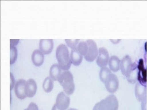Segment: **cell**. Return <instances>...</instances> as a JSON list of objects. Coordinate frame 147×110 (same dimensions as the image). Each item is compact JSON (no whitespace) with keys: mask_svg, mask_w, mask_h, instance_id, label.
<instances>
[{"mask_svg":"<svg viewBox=\"0 0 147 110\" xmlns=\"http://www.w3.org/2000/svg\"><path fill=\"white\" fill-rule=\"evenodd\" d=\"M44 54L40 50H35L33 51L32 55V60L33 63L36 67H40L44 62Z\"/></svg>","mask_w":147,"mask_h":110,"instance_id":"14","label":"cell"},{"mask_svg":"<svg viewBox=\"0 0 147 110\" xmlns=\"http://www.w3.org/2000/svg\"><path fill=\"white\" fill-rule=\"evenodd\" d=\"M120 59L117 56H112L108 63L110 70L113 72H118L120 69Z\"/></svg>","mask_w":147,"mask_h":110,"instance_id":"16","label":"cell"},{"mask_svg":"<svg viewBox=\"0 0 147 110\" xmlns=\"http://www.w3.org/2000/svg\"><path fill=\"white\" fill-rule=\"evenodd\" d=\"M10 64L12 65L15 63L17 59L18 51L16 47H10Z\"/></svg>","mask_w":147,"mask_h":110,"instance_id":"22","label":"cell"},{"mask_svg":"<svg viewBox=\"0 0 147 110\" xmlns=\"http://www.w3.org/2000/svg\"><path fill=\"white\" fill-rule=\"evenodd\" d=\"M77 50L82 56L84 57L86 56L88 50V45L86 42H80L78 45Z\"/></svg>","mask_w":147,"mask_h":110,"instance_id":"21","label":"cell"},{"mask_svg":"<svg viewBox=\"0 0 147 110\" xmlns=\"http://www.w3.org/2000/svg\"><path fill=\"white\" fill-rule=\"evenodd\" d=\"M37 85L33 79H30L26 81V94L28 97L32 98L36 94Z\"/></svg>","mask_w":147,"mask_h":110,"instance_id":"12","label":"cell"},{"mask_svg":"<svg viewBox=\"0 0 147 110\" xmlns=\"http://www.w3.org/2000/svg\"><path fill=\"white\" fill-rule=\"evenodd\" d=\"M146 99H147V97L144 99V100L142 101V110H147V109H146V101H147Z\"/></svg>","mask_w":147,"mask_h":110,"instance_id":"27","label":"cell"},{"mask_svg":"<svg viewBox=\"0 0 147 110\" xmlns=\"http://www.w3.org/2000/svg\"><path fill=\"white\" fill-rule=\"evenodd\" d=\"M77 110V109H75V108H70V109H68V110Z\"/></svg>","mask_w":147,"mask_h":110,"instance_id":"29","label":"cell"},{"mask_svg":"<svg viewBox=\"0 0 147 110\" xmlns=\"http://www.w3.org/2000/svg\"><path fill=\"white\" fill-rule=\"evenodd\" d=\"M56 57L60 69L63 71H68L71 66L69 50L67 45L61 44L57 48Z\"/></svg>","mask_w":147,"mask_h":110,"instance_id":"1","label":"cell"},{"mask_svg":"<svg viewBox=\"0 0 147 110\" xmlns=\"http://www.w3.org/2000/svg\"><path fill=\"white\" fill-rule=\"evenodd\" d=\"M112 73L111 71L108 67H104L101 68L100 71L99 77L100 81L103 83H105L107 77Z\"/></svg>","mask_w":147,"mask_h":110,"instance_id":"20","label":"cell"},{"mask_svg":"<svg viewBox=\"0 0 147 110\" xmlns=\"http://www.w3.org/2000/svg\"><path fill=\"white\" fill-rule=\"evenodd\" d=\"M52 110H60V109H59V108H58L57 107H56V105H54V106H53V107L52 109Z\"/></svg>","mask_w":147,"mask_h":110,"instance_id":"28","label":"cell"},{"mask_svg":"<svg viewBox=\"0 0 147 110\" xmlns=\"http://www.w3.org/2000/svg\"><path fill=\"white\" fill-rule=\"evenodd\" d=\"M132 60L130 56L126 55L120 61V69L123 75L127 77L130 73L132 67Z\"/></svg>","mask_w":147,"mask_h":110,"instance_id":"9","label":"cell"},{"mask_svg":"<svg viewBox=\"0 0 147 110\" xmlns=\"http://www.w3.org/2000/svg\"><path fill=\"white\" fill-rule=\"evenodd\" d=\"M70 99L64 92H61L58 95L56 99L55 105L61 110H66L69 107Z\"/></svg>","mask_w":147,"mask_h":110,"instance_id":"7","label":"cell"},{"mask_svg":"<svg viewBox=\"0 0 147 110\" xmlns=\"http://www.w3.org/2000/svg\"><path fill=\"white\" fill-rule=\"evenodd\" d=\"M61 73V70L57 64H54L50 67L49 74L54 81H58L59 77Z\"/></svg>","mask_w":147,"mask_h":110,"instance_id":"18","label":"cell"},{"mask_svg":"<svg viewBox=\"0 0 147 110\" xmlns=\"http://www.w3.org/2000/svg\"><path fill=\"white\" fill-rule=\"evenodd\" d=\"M147 88L146 86L142 85L139 82H138L135 88L136 97L139 102H142L144 99L147 97Z\"/></svg>","mask_w":147,"mask_h":110,"instance_id":"13","label":"cell"},{"mask_svg":"<svg viewBox=\"0 0 147 110\" xmlns=\"http://www.w3.org/2000/svg\"><path fill=\"white\" fill-rule=\"evenodd\" d=\"M104 84L107 91L113 94L118 90L119 87V81L115 74L111 73L107 77Z\"/></svg>","mask_w":147,"mask_h":110,"instance_id":"5","label":"cell"},{"mask_svg":"<svg viewBox=\"0 0 147 110\" xmlns=\"http://www.w3.org/2000/svg\"><path fill=\"white\" fill-rule=\"evenodd\" d=\"M54 48V41L52 39H41L39 41V48L44 54L51 53Z\"/></svg>","mask_w":147,"mask_h":110,"instance_id":"10","label":"cell"},{"mask_svg":"<svg viewBox=\"0 0 147 110\" xmlns=\"http://www.w3.org/2000/svg\"><path fill=\"white\" fill-rule=\"evenodd\" d=\"M58 81L63 87L65 94L71 95L75 91V86L74 82V77L69 71H64L61 73Z\"/></svg>","mask_w":147,"mask_h":110,"instance_id":"2","label":"cell"},{"mask_svg":"<svg viewBox=\"0 0 147 110\" xmlns=\"http://www.w3.org/2000/svg\"><path fill=\"white\" fill-rule=\"evenodd\" d=\"M70 59L71 64L75 66L80 65L83 60V56L78 52L77 49L71 50L70 53Z\"/></svg>","mask_w":147,"mask_h":110,"instance_id":"15","label":"cell"},{"mask_svg":"<svg viewBox=\"0 0 147 110\" xmlns=\"http://www.w3.org/2000/svg\"><path fill=\"white\" fill-rule=\"evenodd\" d=\"M20 39H10V47H15L19 43Z\"/></svg>","mask_w":147,"mask_h":110,"instance_id":"26","label":"cell"},{"mask_svg":"<svg viewBox=\"0 0 147 110\" xmlns=\"http://www.w3.org/2000/svg\"><path fill=\"white\" fill-rule=\"evenodd\" d=\"M86 42L88 45V50L86 55L84 57L86 61L91 63L97 58L99 49L96 42L92 39H88Z\"/></svg>","mask_w":147,"mask_h":110,"instance_id":"4","label":"cell"},{"mask_svg":"<svg viewBox=\"0 0 147 110\" xmlns=\"http://www.w3.org/2000/svg\"><path fill=\"white\" fill-rule=\"evenodd\" d=\"M10 91H12L13 88L14 87L15 85V79H14V77L13 76V74L10 73Z\"/></svg>","mask_w":147,"mask_h":110,"instance_id":"25","label":"cell"},{"mask_svg":"<svg viewBox=\"0 0 147 110\" xmlns=\"http://www.w3.org/2000/svg\"><path fill=\"white\" fill-rule=\"evenodd\" d=\"M138 66L136 63H134L132 65L130 73L126 77L127 80L129 82L131 83H135L138 80Z\"/></svg>","mask_w":147,"mask_h":110,"instance_id":"17","label":"cell"},{"mask_svg":"<svg viewBox=\"0 0 147 110\" xmlns=\"http://www.w3.org/2000/svg\"><path fill=\"white\" fill-rule=\"evenodd\" d=\"M25 110H39L38 105L33 102H31L28 107Z\"/></svg>","mask_w":147,"mask_h":110,"instance_id":"24","label":"cell"},{"mask_svg":"<svg viewBox=\"0 0 147 110\" xmlns=\"http://www.w3.org/2000/svg\"><path fill=\"white\" fill-rule=\"evenodd\" d=\"M119 105L117 97L113 95H110L96 103L93 110H118Z\"/></svg>","mask_w":147,"mask_h":110,"instance_id":"3","label":"cell"},{"mask_svg":"<svg viewBox=\"0 0 147 110\" xmlns=\"http://www.w3.org/2000/svg\"><path fill=\"white\" fill-rule=\"evenodd\" d=\"M138 80L142 85L146 86L147 78H146V69L144 66V61L142 59H140L138 61Z\"/></svg>","mask_w":147,"mask_h":110,"instance_id":"11","label":"cell"},{"mask_svg":"<svg viewBox=\"0 0 147 110\" xmlns=\"http://www.w3.org/2000/svg\"><path fill=\"white\" fill-rule=\"evenodd\" d=\"M109 60V52L105 48L100 47L99 49L98 55L96 62L99 67H106Z\"/></svg>","mask_w":147,"mask_h":110,"instance_id":"6","label":"cell"},{"mask_svg":"<svg viewBox=\"0 0 147 110\" xmlns=\"http://www.w3.org/2000/svg\"><path fill=\"white\" fill-rule=\"evenodd\" d=\"M26 80L20 79L17 82L14 86V92L17 98L24 100L26 98Z\"/></svg>","mask_w":147,"mask_h":110,"instance_id":"8","label":"cell"},{"mask_svg":"<svg viewBox=\"0 0 147 110\" xmlns=\"http://www.w3.org/2000/svg\"><path fill=\"white\" fill-rule=\"evenodd\" d=\"M80 39H65V42L68 47L71 49L74 50L77 49Z\"/></svg>","mask_w":147,"mask_h":110,"instance_id":"23","label":"cell"},{"mask_svg":"<svg viewBox=\"0 0 147 110\" xmlns=\"http://www.w3.org/2000/svg\"><path fill=\"white\" fill-rule=\"evenodd\" d=\"M54 80L50 77H48L45 79L42 84V88L46 93L51 92L54 88Z\"/></svg>","mask_w":147,"mask_h":110,"instance_id":"19","label":"cell"}]
</instances>
